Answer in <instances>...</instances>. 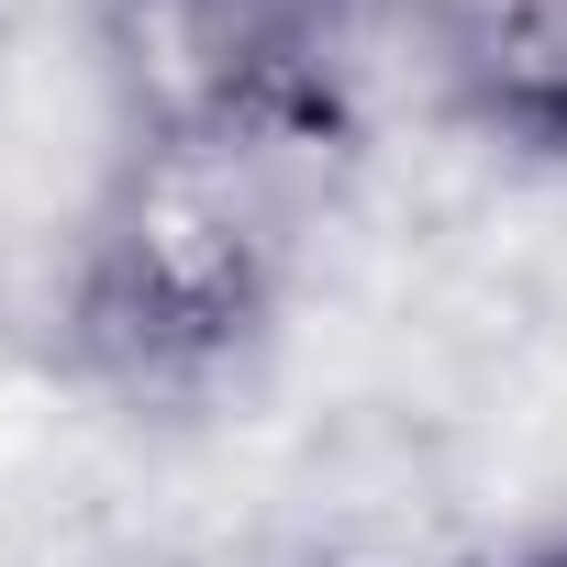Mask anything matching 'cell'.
Segmentation results:
<instances>
[{
	"label": "cell",
	"mask_w": 567,
	"mask_h": 567,
	"mask_svg": "<svg viewBox=\"0 0 567 567\" xmlns=\"http://www.w3.org/2000/svg\"><path fill=\"white\" fill-rule=\"evenodd\" d=\"M301 134H134L79 256V346L123 379H189L267 323L290 267Z\"/></svg>",
	"instance_id": "cell-1"
},
{
	"label": "cell",
	"mask_w": 567,
	"mask_h": 567,
	"mask_svg": "<svg viewBox=\"0 0 567 567\" xmlns=\"http://www.w3.org/2000/svg\"><path fill=\"white\" fill-rule=\"evenodd\" d=\"M434 68L489 134L567 156V0H434Z\"/></svg>",
	"instance_id": "cell-2"
},
{
	"label": "cell",
	"mask_w": 567,
	"mask_h": 567,
	"mask_svg": "<svg viewBox=\"0 0 567 567\" xmlns=\"http://www.w3.org/2000/svg\"><path fill=\"white\" fill-rule=\"evenodd\" d=\"M534 567H567V545H545V556H534Z\"/></svg>",
	"instance_id": "cell-3"
}]
</instances>
